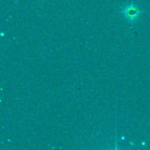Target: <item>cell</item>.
I'll use <instances>...</instances> for the list:
<instances>
[{
    "instance_id": "6da1fadb",
    "label": "cell",
    "mask_w": 150,
    "mask_h": 150,
    "mask_svg": "<svg viewBox=\"0 0 150 150\" xmlns=\"http://www.w3.org/2000/svg\"><path fill=\"white\" fill-rule=\"evenodd\" d=\"M120 12L122 13L124 18L130 22H135L142 14V11L140 7L134 3L125 5L120 10Z\"/></svg>"
}]
</instances>
